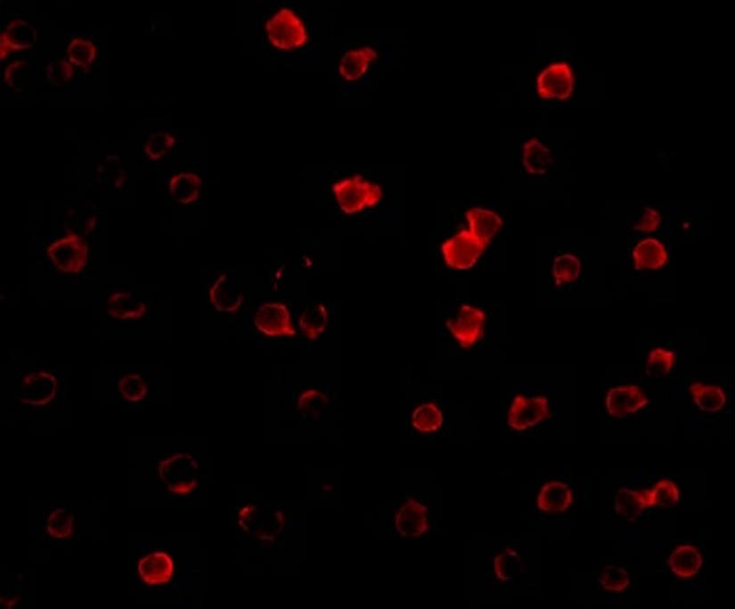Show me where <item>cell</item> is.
I'll return each instance as SVG.
<instances>
[{
	"label": "cell",
	"instance_id": "6da1fadb",
	"mask_svg": "<svg viewBox=\"0 0 735 609\" xmlns=\"http://www.w3.org/2000/svg\"><path fill=\"white\" fill-rule=\"evenodd\" d=\"M198 559L184 542L154 538L135 547L131 584L150 601H185L198 590Z\"/></svg>",
	"mask_w": 735,
	"mask_h": 609
},
{
	"label": "cell",
	"instance_id": "7a4b0ae2",
	"mask_svg": "<svg viewBox=\"0 0 735 609\" xmlns=\"http://www.w3.org/2000/svg\"><path fill=\"white\" fill-rule=\"evenodd\" d=\"M160 488L176 498H196L202 491L204 475L200 460L190 452H173L160 459L156 467Z\"/></svg>",
	"mask_w": 735,
	"mask_h": 609
},
{
	"label": "cell",
	"instance_id": "3957f363",
	"mask_svg": "<svg viewBox=\"0 0 735 609\" xmlns=\"http://www.w3.org/2000/svg\"><path fill=\"white\" fill-rule=\"evenodd\" d=\"M238 525L255 542L275 544L286 534V513L278 507L244 505L238 511Z\"/></svg>",
	"mask_w": 735,
	"mask_h": 609
},
{
	"label": "cell",
	"instance_id": "277c9868",
	"mask_svg": "<svg viewBox=\"0 0 735 609\" xmlns=\"http://www.w3.org/2000/svg\"><path fill=\"white\" fill-rule=\"evenodd\" d=\"M332 193L337 198L339 208L345 215H360L363 210L379 207L382 202V187L374 181H370L362 175H351V177L339 179L332 185Z\"/></svg>",
	"mask_w": 735,
	"mask_h": 609
},
{
	"label": "cell",
	"instance_id": "5b68a950",
	"mask_svg": "<svg viewBox=\"0 0 735 609\" xmlns=\"http://www.w3.org/2000/svg\"><path fill=\"white\" fill-rule=\"evenodd\" d=\"M88 242L86 238L78 231H68L63 236H59L57 240L46 246L45 255L53 269L59 273L66 275H76L82 273L88 265Z\"/></svg>",
	"mask_w": 735,
	"mask_h": 609
},
{
	"label": "cell",
	"instance_id": "8992f818",
	"mask_svg": "<svg viewBox=\"0 0 735 609\" xmlns=\"http://www.w3.org/2000/svg\"><path fill=\"white\" fill-rule=\"evenodd\" d=\"M269 43L278 51H298L307 45L309 30L301 15L290 7H282L265 23Z\"/></svg>",
	"mask_w": 735,
	"mask_h": 609
},
{
	"label": "cell",
	"instance_id": "52a82bcc",
	"mask_svg": "<svg viewBox=\"0 0 735 609\" xmlns=\"http://www.w3.org/2000/svg\"><path fill=\"white\" fill-rule=\"evenodd\" d=\"M59 395V378L51 370H32L15 386V400L26 408H49Z\"/></svg>",
	"mask_w": 735,
	"mask_h": 609
},
{
	"label": "cell",
	"instance_id": "ba28073f",
	"mask_svg": "<svg viewBox=\"0 0 735 609\" xmlns=\"http://www.w3.org/2000/svg\"><path fill=\"white\" fill-rule=\"evenodd\" d=\"M486 312L475 304H461L445 321V328L461 349H473L486 335Z\"/></svg>",
	"mask_w": 735,
	"mask_h": 609
},
{
	"label": "cell",
	"instance_id": "9c48e42d",
	"mask_svg": "<svg viewBox=\"0 0 735 609\" xmlns=\"http://www.w3.org/2000/svg\"><path fill=\"white\" fill-rule=\"evenodd\" d=\"M551 417L552 414L549 408V397L519 394L513 397V402H510L509 414H507V425H509V429L523 433V431L534 429V426L543 425L544 420H549Z\"/></svg>",
	"mask_w": 735,
	"mask_h": 609
},
{
	"label": "cell",
	"instance_id": "30bf717a",
	"mask_svg": "<svg viewBox=\"0 0 735 609\" xmlns=\"http://www.w3.org/2000/svg\"><path fill=\"white\" fill-rule=\"evenodd\" d=\"M576 89L574 68L568 61H555L546 66L536 78L538 97L544 102H568Z\"/></svg>",
	"mask_w": 735,
	"mask_h": 609
},
{
	"label": "cell",
	"instance_id": "8fae6325",
	"mask_svg": "<svg viewBox=\"0 0 735 609\" xmlns=\"http://www.w3.org/2000/svg\"><path fill=\"white\" fill-rule=\"evenodd\" d=\"M484 253L486 248L473 238V233H470L467 227L458 230L454 236L441 244L444 263L452 269H458V272H469V269H473Z\"/></svg>",
	"mask_w": 735,
	"mask_h": 609
},
{
	"label": "cell",
	"instance_id": "7c38bea8",
	"mask_svg": "<svg viewBox=\"0 0 735 609\" xmlns=\"http://www.w3.org/2000/svg\"><path fill=\"white\" fill-rule=\"evenodd\" d=\"M80 515L69 507H49L46 511L38 517V534L43 538H49V540H69V538L80 534Z\"/></svg>",
	"mask_w": 735,
	"mask_h": 609
},
{
	"label": "cell",
	"instance_id": "4fadbf2b",
	"mask_svg": "<svg viewBox=\"0 0 735 609\" xmlns=\"http://www.w3.org/2000/svg\"><path fill=\"white\" fill-rule=\"evenodd\" d=\"M208 303L219 313H238L246 303V292L229 272L215 275L208 284Z\"/></svg>",
	"mask_w": 735,
	"mask_h": 609
},
{
	"label": "cell",
	"instance_id": "5bb4252c",
	"mask_svg": "<svg viewBox=\"0 0 735 609\" xmlns=\"http://www.w3.org/2000/svg\"><path fill=\"white\" fill-rule=\"evenodd\" d=\"M252 324L261 335L284 338V337H297V328H294L290 309L284 303H265L255 312Z\"/></svg>",
	"mask_w": 735,
	"mask_h": 609
},
{
	"label": "cell",
	"instance_id": "9a60e30c",
	"mask_svg": "<svg viewBox=\"0 0 735 609\" xmlns=\"http://www.w3.org/2000/svg\"><path fill=\"white\" fill-rule=\"evenodd\" d=\"M649 406V395L639 385H617L608 391L605 408L614 418H628Z\"/></svg>",
	"mask_w": 735,
	"mask_h": 609
},
{
	"label": "cell",
	"instance_id": "2e32d148",
	"mask_svg": "<svg viewBox=\"0 0 735 609\" xmlns=\"http://www.w3.org/2000/svg\"><path fill=\"white\" fill-rule=\"evenodd\" d=\"M393 528L404 538H422L429 528H431V524H429V507L422 505L416 498L408 496L402 502V507L397 508Z\"/></svg>",
	"mask_w": 735,
	"mask_h": 609
},
{
	"label": "cell",
	"instance_id": "e0dca14e",
	"mask_svg": "<svg viewBox=\"0 0 735 609\" xmlns=\"http://www.w3.org/2000/svg\"><path fill=\"white\" fill-rule=\"evenodd\" d=\"M464 221H467V230L473 233V238L478 240L486 250L490 248L492 242L498 238V233L502 231L504 227V219L496 210L481 207H470L467 213H464Z\"/></svg>",
	"mask_w": 735,
	"mask_h": 609
},
{
	"label": "cell",
	"instance_id": "ac0fdd59",
	"mask_svg": "<svg viewBox=\"0 0 735 609\" xmlns=\"http://www.w3.org/2000/svg\"><path fill=\"white\" fill-rule=\"evenodd\" d=\"M105 312L111 320L118 321H137L147 315V303L133 290H114L105 301Z\"/></svg>",
	"mask_w": 735,
	"mask_h": 609
},
{
	"label": "cell",
	"instance_id": "d6986e66",
	"mask_svg": "<svg viewBox=\"0 0 735 609\" xmlns=\"http://www.w3.org/2000/svg\"><path fill=\"white\" fill-rule=\"evenodd\" d=\"M38 32L28 20H13L0 34V60H7L15 51H29L37 45Z\"/></svg>",
	"mask_w": 735,
	"mask_h": 609
},
{
	"label": "cell",
	"instance_id": "ffe728a7",
	"mask_svg": "<svg viewBox=\"0 0 735 609\" xmlns=\"http://www.w3.org/2000/svg\"><path fill=\"white\" fill-rule=\"evenodd\" d=\"M574 505V490L566 482H546L538 491L536 508L544 515H561Z\"/></svg>",
	"mask_w": 735,
	"mask_h": 609
},
{
	"label": "cell",
	"instance_id": "44dd1931",
	"mask_svg": "<svg viewBox=\"0 0 735 609\" xmlns=\"http://www.w3.org/2000/svg\"><path fill=\"white\" fill-rule=\"evenodd\" d=\"M379 60V53L372 46H360V49L347 51L339 61V74L347 82H357L368 74L372 63Z\"/></svg>",
	"mask_w": 735,
	"mask_h": 609
},
{
	"label": "cell",
	"instance_id": "7402d4cb",
	"mask_svg": "<svg viewBox=\"0 0 735 609\" xmlns=\"http://www.w3.org/2000/svg\"><path fill=\"white\" fill-rule=\"evenodd\" d=\"M631 256L639 272H656L668 263V248L657 238H643L634 246Z\"/></svg>",
	"mask_w": 735,
	"mask_h": 609
},
{
	"label": "cell",
	"instance_id": "603a6c76",
	"mask_svg": "<svg viewBox=\"0 0 735 609\" xmlns=\"http://www.w3.org/2000/svg\"><path fill=\"white\" fill-rule=\"evenodd\" d=\"M704 557L702 550L693 544H679L668 557V567L670 572L674 573L676 578L681 580H691L696 578L699 572H702Z\"/></svg>",
	"mask_w": 735,
	"mask_h": 609
},
{
	"label": "cell",
	"instance_id": "cb8c5ba5",
	"mask_svg": "<svg viewBox=\"0 0 735 609\" xmlns=\"http://www.w3.org/2000/svg\"><path fill=\"white\" fill-rule=\"evenodd\" d=\"M521 160L527 175H532V177H543V175L549 173V168L552 166V151L546 148L538 137H532L523 143Z\"/></svg>",
	"mask_w": 735,
	"mask_h": 609
},
{
	"label": "cell",
	"instance_id": "d4e9b609",
	"mask_svg": "<svg viewBox=\"0 0 735 609\" xmlns=\"http://www.w3.org/2000/svg\"><path fill=\"white\" fill-rule=\"evenodd\" d=\"M168 193L176 204H196L202 196V177L196 173H176L168 181Z\"/></svg>",
	"mask_w": 735,
	"mask_h": 609
},
{
	"label": "cell",
	"instance_id": "484cf974",
	"mask_svg": "<svg viewBox=\"0 0 735 609\" xmlns=\"http://www.w3.org/2000/svg\"><path fill=\"white\" fill-rule=\"evenodd\" d=\"M690 395L693 403L706 414H719L727 406V391L721 385L691 383Z\"/></svg>",
	"mask_w": 735,
	"mask_h": 609
},
{
	"label": "cell",
	"instance_id": "4316f807",
	"mask_svg": "<svg viewBox=\"0 0 735 609\" xmlns=\"http://www.w3.org/2000/svg\"><path fill=\"white\" fill-rule=\"evenodd\" d=\"M150 378L141 372H125L118 377L116 391L127 403H141L150 395Z\"/></svg>",
	"mask_w": 735,
	"mask_h": 609
},
{
	"label": "cell",
	"instance_id": "83f0119b",
	"mask_svg": "<svg viewBox=\"0 0 735 609\" xmlns=\"http://www.w3.org/2000/svg\"><path fill=\"white\" fill-rule=\"evenodd\" d=\"M647 508H670L676 507L681 500V490L673 479H660L654 488L641 491Z\"/></svg>",
	"mask_w": 735,
	"mask_h": 609
},
{
	"label": "cell",
	"instance_id": "f1b7e54d",
	"mask_svg": "<svg viewBox=\"0 0 735 609\" xmlns=\"http://www.w3.org/2000/svg\"><path fill=\"white\" fill-rule=\"evenodd\" d=\"M298 321H301L303 337L314 343L328 330V324H331V313H328L326 304H311V307H307L301 313V320Z\"/></svg>",
	"mask_w": 735,
	"mask_h": 609
},
{
	"label": "cell",
	"instance_id": "f546056e",
	"mask_svg": "<svg viewBox=\"0 0 735 609\" xmlns=\"http://www.w3.org/2000/svg\"><path fill=\"white\" fill-rule=\"evenodd\" d=\"M444 412H441L437 403H421L419 408H414V412L410 417L412 429L422 433V435L437 433L444 426Z\"/></svg>",
	"mask_w": 735,
	"mask_h": 609
},
{
	"label": "cell",
	"instance_id": "4dcf8cb0",
	"mask_svg": "<svg viewBox=\"0 0 735 609\" xmlns=\"http://www.w3.org/2000/svg\"><path fill=\"white\" fill-rule=\"evenodd\" d=\"M492 570L494 576H496L500 582H513V580L523 572V557L519 555V550H515L513 547L504 548L502 553H498L496 557L492 559Z\"/></svg>",
	"mask_w": 735,
	"mask_h": 609
},
{
	"label": "cell",
	"instance_id": "1f68e13d",
	"mask_svg": "<svg viewBox=\"0 0 735 609\" xmlns=\"http://www.w3.org/2000/svg\"><path fill=\"white\" fill-rule=\"evenodd\" d=\"M97 177L111 191H122L128 185L127 168L122 166L120 158H116V156H108L99 162Z\"/></svg>",
	"mask_w": 735,
	"mask_h": 609
},
{
	"label": "cell",
	"instance_id": "d6a6232c",
	"mask_svg": "<svg viewBox=\"0 0 735 609\" xmlns=\"http://www.w3.org/2000/svg\"><path fill=\"white\" fill-rule=\"evenodd\" d=\"M29 599H32V584L23 576H20V573H15L13 578L3 584V590H0V605L4 609L20 607Z\"/></svg>",
	"mask_w": 735,
	"mask_h": 609
},
{
	"label": "cell",
	"instance_id": "836d02e7",
	"mask_svg": "<svg viewBox=\"0 0 735 609\" xmlns=\"http://www.w3.org/2000/svg\"><path fill=\"white\" fill-rule=\"evenodd\" d=\"M614 511L628 521H634L647 511L641 491L622 488L614 498Z\"/></svg>",
	"mask_w": 735,
	"mask_h": 609
},
{
	"label": "cell",
	"instance_id": "e575fe53",
	"mask_svg": "<svg viewBox=\"0 0 735 609\" xmlns=\"http://www.w3.org/2000/svg\"><path fill=\"white\" fill-rule=\"evenodd\" d=\"M674 366H676L674 351H670L666 347H656L649 351V355H647L645 372L649 378H666L673 374Z\"/></svg>",
	"mask_w": 735,
	"mask_h": 609
},
{
	"label": "cell",
	"instance_id": "d590c367",
	"mask_svg": "<svg viewBox=\"0 0 735 609\" xmlns=\"http://www.w3.org/2000/svg\"><path fill=\"white\" fill-rule=\"evenodd\" d=\"M97 60V45L91 38L76 37L68 45V61L76 68L88 69Z\"/></svg>",
	"mask_w": 735,
	"mask_h": 609
},
{
	"label": "cell",
	"instance_id": "8d00e7d4",
	"mask_svg": "<svg viewBox=\"0 0 735 609\" xmlns=\"http://www.w3.org/2000/svg\"><path fill=\"white\" fill-rule=\"evenodd\" d=\"M582 273V261L576 255L563 253L557 255L552 261V278H555L557 286L574 284Z\"/></svg>",
	"mask_w": 735,
	"mask_h": 609
},
{
	"label": "cell",
	"instance_id": "74e56055",
	"mask_svg": "<svg viewBox=\"0 0 735 609\" xmlns=\"http://www.w3.org/2000/svg\"><path fill=\"white\" fill-rule=\"evenodd\" d=\"M176 145V137L170 131H156L151 134L150 139H147L145 145H143V154L147 160H162V158H167L170 151L175 150Z\"/></svg>",
	"mask_w": 735,
	"mask_h": 609
},
{
	"label": "cell",
	"instance_id": "f35d334b",
	"mask_svg": "<svg viewBox=\"0 0 735 609\" xmlns=\"http://www.w3.org/2000/svg\"><path fill=\"white\" fill-rule=\"evenodd\" d=\"M3 78L4 82H7V86L11 91H15V93L28 91L29 82H32V66H29V61L26 60H17L4 68Z\"/></svg>",
	"mask_w": 735,
	"mask_h": 609
},
{
	"label": "cell",
	"instance_id": "ab89813d",
	"mask_svg": "<svg viewBox=\"0 0 735 609\" xmlns=\"http://www.w3.org/2000/svg\"><path fill=\"white\" fill-rule=\"evenodd\" d=\"M631 573L617 565H608L603 567L601 573H599V584H601L603 590H608L611 595H620L631 587Z\"/></svg>",
	"mask_w": 735,
	"mask_h": 609
},
{
	"label": "cell",
	"instance_id": "60d3db41",
	"mask_svg": "<svg viewBox=\"0 0 735 609\" xmlns=\"http://www.w3.org/2000/svg\"><path fill=\"white\" fill-rule=\"evenodd\" d=\"M328 403H331V400H328V395L320 389L303 391V394L298 395V400H297V406H298V410H301V414H305V417H317V414L323 412V410L328 408Z\"/></svg>",
	"mask_w": 735,
	"mask_h": 609
},
{
	"label": "cell",
	"instance_id": "b9f144b4",
	"mask_svg": "<svg viewBox=\"0 0 735 609\" xmlns=\"http://www.w3.org/2000/svg\"><path fill=\"white\" fill-rule=\"evenodd\" d=\"M69 221H72L76 231L82 233V236H86V233H91L93 230H95L97 213H95V208L88 207V204H76V207L69 208Z\"/></svg>",
	"mask_w": 735,
	"mask_h": 609
},
{
	"label": "cell",
	"instance_id": "7bdbcfd3",
	"mask_svg": "<svg viewBox=\"0 0 735 609\" xmlns=\"http://www.w3.org/2000/svg\"><path fill=\"white\" fill-rule=\"evenodd\" d=\"M74 78V66L63 57H55L46 68V80L51 82L53 86H66L69 80Z\"/></svg>",
	"mask_w": 735,
	"mask_h": 609
},
{
	"label": "cell",
	"instance_id": "ee69618b",
	"mask_svg": "<svg viewBox=\"0 0 735 609\" xmlns=\"http://www.w3.org/2000/svg\"><path fill=\"white\" fill-rule=\"evenodd\" d=\"M662 225V215L660 210L651 208V207H645L641 210V216L637 219V223H634V231L639 233H654L660 230Z\"/></svg>",
	"mask_w": 735,
	"mask_h": 609
}]
</instances>
